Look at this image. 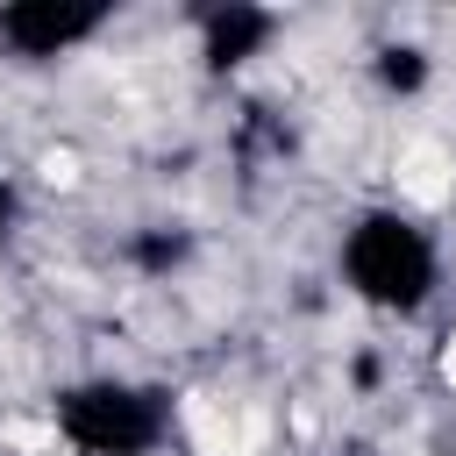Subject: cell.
Here are the masks:
<instances>
[{"label": "cell", "instance_id": "4", "mask_svg": "<svg viewBox=\"0 0 456 456\" xmlns=\"http://www.w3.org/2000/svg\"><path fill=\"white\" fill-rule=\"evenodd\" d=\"M271 43H278V14H271V7L221 0V7H207V14H200V64H207L214 78L249 71V64H256Z\"/></svg>", "mask_w": 456, "mask_h": 456}, {"label": "cell", "instance_id": "6", "mask_svg": "<svg viewBox=\"0 0 456 456\" xmlns=\"http://www.w3.org/2000/svg\"><path fill=\"white\" fill-rule=\"evenodd\" d=\"M370 78H378V93H392V100H420L428 78H435V57H428V43L399 36V43H378V50H370Z\"/></svg>", "mask_w": 456, "mask_h": 456}, {"label": "cell", "instance_id": "1", "mask_svg": "<svg viewBox=\"0 0 456 456\" xmlns=\"http://www.w3.org/2000/svg\"><path fill=\"white\" fill-rule=\"evenodd\" d=\"M335 271H342L349 299L385 321H413L442 299V242H435L428 214H406L399 200H378L342 228Z\"/></svg>", "mask_w": 456, "mask_h": 456}, {"label": "cell", "instance_id": "5", "mask_svg": "<svg viewBox=\"0 0 456 456\" xmlns=\"http://www.w3.org/2000/svg\"><path fill=\"white\" fill-rule=\"evenodd\" d=\"M449 150L435 142V135H413V142H399V207L406 214H435L442 200H449Z\"/></svg>", "mask_w": 456, "mask_h": 456}, {"label": "cell", "instance_id": "3", "mask_svg": "<svg viewBox=\"0 0 456 456\" xmlns=\"http://www.w3.org/2000/svg\"><path fill=\"white\" fill-rule=\"evenodd\" d=\"M114 14L107 7H78V0H14L0 7V50L21 64H57L71 50H86Z\"/></svg>", "mask_w": 456, "mask_h": 456}, {"label": "cell", "instance_id": "7", "mask_svg": "<svg viewBox=\"0 0 456 456\" xmlns=\"http://www.w3.org/2000/svg\"><path fill=\"white\" fill-rule=\"evenodd\" d=\"M435 378H442V392H456V321H449L442 342H435Z\"/></svg>", "mask_w": 456, "mask_h": 456}, {"label": "cell", "instance_id": "8", "mask_svg": "<svg viewBox=\"0 0 456 456\" xmlns=\"http://www.w3.org/2000/svg\"><path fill=\"white\" fill-rule=\"evenodd\" d=\"M14 214H21V200H14V185H7V178H0V242H7V235H14Z\"/></svg>", "mask_w": 456, "mask_h": 456}, {"label": "cell", "instance_id": "2", "mask_svg": "<svg viewBox=\"0 0 456 456\" xmlns=\"http://www.w3.org/2000/svg\"><path fill=\"white\" fill-rule=\"evenodd\" d=\"M171 428H178V406L157 385H135L114 370L71 378L50 399V442H64L71 456H157Z\"/></svg>", "mask_w": 456, "mask_h": 456}]
</instances>
